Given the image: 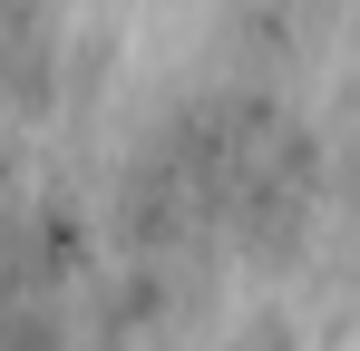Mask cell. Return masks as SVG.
<instances>
[{"label": "cell", "instance_id": "cell-2", "mask_svg": "<svg viewBox=\"0 0 360 351\" xmlns=\"http://www.w3.org/2000/svg\"><path fill=\"white\" fill-rule=\"evenodd\" d=\"M224 351H302V322L283 302H253L243 322H224Z\"/></svg>", "mask_w": 360, "mask_h": 351}, {"label": "cell", "instance_id": "cell-1", "mask_svg": "<svg viewBox=\"0 0 360 351\" xmlns=\"http://www.w3.org/2000/svg\"><path fill=\"white\" fill-rule=\"evenodd\" d=\"M321 30H331V0H234L224 10V49L243 78H283L292 58L321 49Z\"/></svg>", "mask_w": 360, "mask_h": 351}]
</instances>
